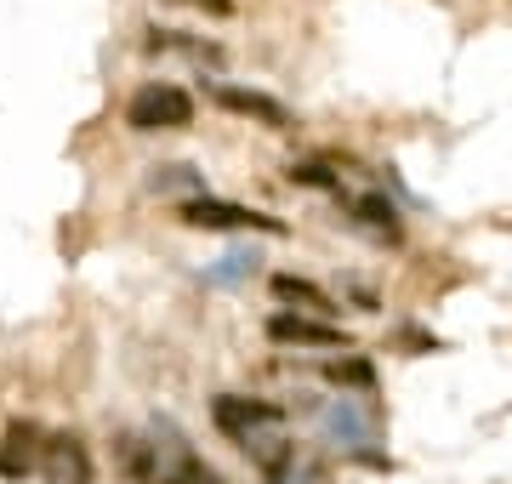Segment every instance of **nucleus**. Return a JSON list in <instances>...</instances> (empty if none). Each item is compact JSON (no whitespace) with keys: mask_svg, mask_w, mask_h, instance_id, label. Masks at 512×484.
<instances>
[{"mask_svg":"<svg viewBox=\"0 0 512 484\" xmlns=\"http://www.w3.org/2000/svg\"><path fill=\"white\" fill-rule=\"evenodd\" d=\"M325 376L330 382H348V388H365V393H370V382H376V371H370L365 359H336Z\"/></svg>","mask_w":512,"mask_h":484,"instance_id":"nucleus-13","label":"nucleus"},{"mask_svg":"<svg viewBox=\"0 0 512 484\" xmlns=\"http://www.w3.org/2000/svg\"><path fill=\"white\" fill-rule=\"evenodd\" d=\"M148 439H154V467H148L143 484H222V473H211V467L188 450V439L177 428H165L160 422Z\"/></svg>","mask_w":512,"mask_h":484,"instance_id":"nucleus-2","label":"nucleus"},{"mask_svg":"<svg viewBox=\"0 0 512 484\" xmlns=\"http://www.w3.org/2000/svg\"><path fill=\"white\" fill-rule=\"evenodd\" d=\"M188 6H200V12H211V18H228V12H234V0H188Z\"/></svg>","mask_w":512,"mask_h":484,"instance_id":"nucleus-15","label":"nucleus"},{"mask_svg":"<svg viewBox=\"0 0 512 484\" xmlns=\"http://www.w3.org/2000/svg\"><path fill=\"white\" fill-rule=\"evenodd\" d=\"M268 336H274V342H296V348H342V342H348L342 325H330V319H302V314H274L268 319Z\"/></svg>","mask_w":512,"mask_h":484,"instance_id":"nucleus-8","label":"nucleus"},{"mask_svg":"<svg viewBox=\"0 0 512 484\" xmlns=\"http://www.w3.org/2000/svg\"><path fill=\"white\" fill-rule=\"evenodd\" d=\"M222 103L228 114H239V120H256V126H268V131H291L296 120H291V109L279 103V97H268V92H245V86H217L211 92Z\"/></svg>","mask_w":512,"mask_h":484,"instance_id":"nucleus-6","label":"nucleus"},{"mask_svg":"<svg viewBox=\"0 0 512 484\" xmlns=\"http://www.w3.org/2000/svg\"><path fill=\"white\" fill-rule=\"evenodd\" d=\"M35 473L46 484H92V456H86V445L74 433H46Z\"/></svg>","mask_w":512,"mask_h":484,"instance_id":"nucleus-5","label":"nucleus"},{"mask_svg":"<svg viewBox=\"0 0 512 484\" xmlns=\"http://www.w3.org/2000/svg\"><path fill=\"white\" fill-rule=\"evenodd\" d=\"M319 428H325V439H336V445H370V439H376V410H370L365 399H336V405L319 416Z\"/></svg>","mask_w":512,"mask_h":484,"instance_id":"nucleus-7","label":"nucleus"},{"mask_svg":"<svg viewBox=\"0 0 512 484\" xmlns=\"http://www.w3.org/2000/svg\"><path fill=\"white\" fill-rule=\"evenodd\" d=\"M126 126L131 131H183V126H194V97L183 86H171V80H154V86H143L126 103Z\"/></svg>","mask_w":512,"mask_h":484,"instance_id":"nucleus-1","label":"nucleus"},{"mask_svg":"<svg viewBox=\"0 0 512 484\" xmlns=\"http://www.w3.org/2000/svg\"><path fill=\"white\" fill-rule=\"evenodd\" d=\"M148 188H154V194H177V188H188V200H194V194H205V177L194 166H154Z\"/></svg>","mask_w":512,"mask_h":484,"instance_id":"nucleus-11","label":"nucleus"},{"mask_svg":"<svg viewBox=\"0 0 512 484\" xmlns=\"http://www.w3.org/2000/svg\"><path fill=\"white\" fill-rule=\"evenodd\" d=\"M353 211H359V223H370L376 234H387V240L399 234V211H393V205H387L382 194H365V200L353 205Z\"/></svg>","mask_w":512,"mask_h":484,"instance_id":"nucleus-12","label":"nucleus"},{"mask_svg":"<svg viewBox=\"0 0 512 484\" xmlns=\"http://www.w3.org/2000/svg\"><path fill=\"white\" fill-rule=\"evenodd\" d=\"M177 217L188 228H256V234H285L279 217H262L251 205H234V200H211V194H194V200L177 205Z\"/></svg>","mask_w":512,"mask_h":484,"instance_id":"nucleus-3","label":"nucleus"},{"mask_svg":"<svg viewBox=\"0 0 512 484\" xmlns=\"http://www.w3.org/2000/svg\"><path fill=\"white\" fill-rule=\"evenodd\" d=\"M274 297H279V302H302V308H313V314H330V308H336V302H330L319 285H313V280H296V274H274Z\"/></svg>","mask_w":512,"mask_h":484,"instance_id":"nucleus-10","label":"nucleus"},{"mask_svg":"<svg viewBox=\"0 0 512 484\" xmlns=\"http://www.w3.org/2000/svg\"><path fill=\"white\" fill-rule=\"evenodd\" d=\"M211 416H217V428L228 433V439H239V445H245L251 433L285 422V410L279 405H268V399H239V393H222L217 405H211Z\"/></svg>","mask_w":512,"mask_h":484,"instance_id":"nucleus-4","label":"nucleus"},{"mask_svg":"<svg viewBox=\"0 0 512 484\" xmlns=\"http://www.w3.org/2000/svg\"><path fill=\"white\" fill-rule=\"evenodd\" d=\"M40 445H46V433H40L35 422H12L6 439H0V473H6V479L35 473V467H40Z\"/></svg>","mask_w":512,"mask_h":484,"instance_id":"nucleus-9","label":"nucleus"},{"mask_svg":"<svg viewBox=\"0 0 512 484\" xmlns=\"http://www.w3.org/2000/svg\"><path fill=\"white\" fill-rule=\"evenodd\" d=\"M291 183H302V188H325V194H342V183L330 177L325 166H291Z\"/></svg>","mask_w":512,"mask_h":484,"instance_id":"nucleus-14","label":"nucleus"}]
</instances>
